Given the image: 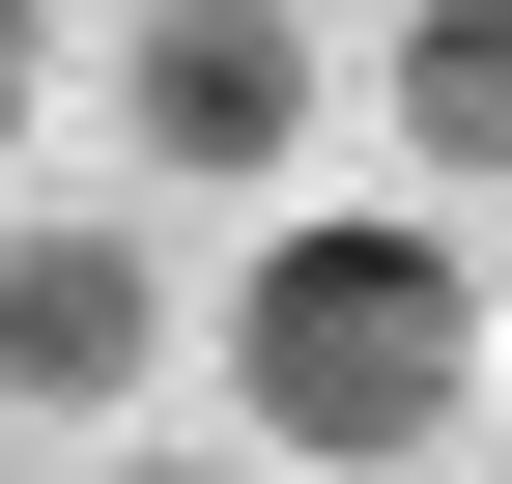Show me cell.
<instances>
[{"label": "cell", "instance_id": "6da1fadb", "mask_svg": "<svg viewBox=\"0 0 512 484\" xmlns=\"http://www.w3.org/2000/svg\"><path fill=\"white\" fill-rule=\"evenodd\" d=\"M228 399H256V456H427L484 399V285H456V228H256V285H228Z\"/></svg>", "mask_w": 512, "mask_h": 484}, {"label": "cell", "instance_id": "7a4b0ae2", "mask_svg": "<svg viewBox=\"0 0 512 484\" xmlns=\"http://www.w3.org/2000/svg\"><path fill=\"white\" fill-rule=\"evenodd\" d=\"M114 114H143V171H200V200H285V143H313V29H285V0H143Z\"/></svg>", "mask_w": 512, "mask_h": 484}, {"label": "cell", "instance_id": "3957f363", "mask_svg": "<svg viewBox=\"0 0 512 484\" xmlns=\"http://www.w3.org/2000/svg\"><path fill=\"white\" fill-rule=\"evenodd\" d=\"M143 371H171L143 228H0V399H29V428H114Z\"/></svg>", "mask_w": 512, "mask_h": 484}, {"label": "cell", "instance_id": "277c9868", "mask_svg": "<svg viewBox=\"0 0 512 484\" xmlns=\"http://www.w3.org/2000/svg\"><path fill=\"white\" fill-rule=\"evenodd\" d=\"M370 114H399V171H456V200H512V0H399Z\"/></svg>", "mask_w": 512, "mask_h": 484}, {"label": "cell", "instance_id": "5b68a950", "mask_svg": "<svg viewBox=\"0 0 512 484\" xmlns=\"http://www.w3.org/2000/svg\"><path fill=\"white\" fill-rule=\"evenodd\" d=\"M29 114H57V0H0V143H29Z\"/></svg>", "mask_w": 512, "mask_h": 484}, {"label": "cell", "instance_id": "8992f818", "mask_svg": "<svg viewBox=\"0 0 512 484\" xmlns=\"http://www.w3.org/2000/svg\"><path fill=\"white\" fill-rule=\"evenodd\" d=\"M114 484H256V456H114Z\"/></svg>", "mask_w": 512, "mask_h": 484}]
</instances>
